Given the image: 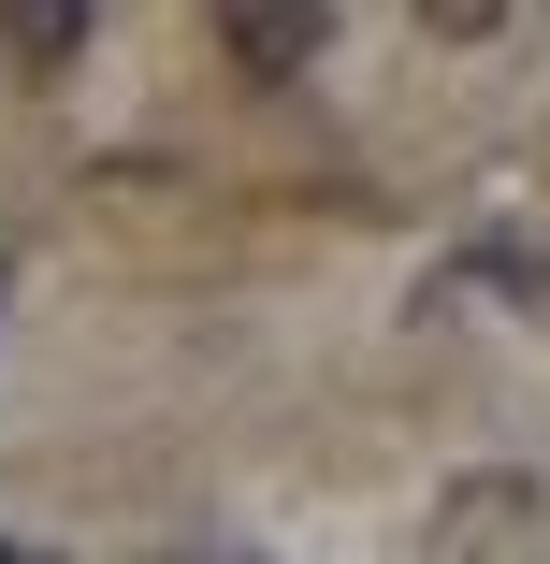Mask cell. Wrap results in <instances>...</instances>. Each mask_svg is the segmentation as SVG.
<instances>
[{"label": "cell", "mask_w": 550, "mask_h": 564, "mask_svg": "<svg viewBox=\"0 0 550 564\" xmlns=\"http://www.w3.org/2000/svg\"><path fill=\"white\" fill-rule=\"evenodd\" d=\"M319 44H334V0H217V58H233L247 87L319 73Z\"/></svg>", "instance_id": "6da1fadb"}, {"label": "cell", "mask_w": 550, "mask_h": 564, "mask_svg": "<svg viewBox=\"0 0 550 564\" xmlns=\"http://www.w3.org/2000/svg\"><path fill=\"white\" fill-rule=\"evenodd\" d=\"M507 535H536V492L521 478H464L450 507H434V564H521Z\"/></svg>", "instance_id": "7a4b0ae2"}, {"label": "cell", "mask_w": 550, "mask_h": 564, "mask_svg": "<svg viewBox=\"0 0 550 564\" xmlns=\"http://www.w3.org/2000/svg\"><path fill=\"white\" fill-rule=\"evenodd\" d=\"M87 30H101V0H0V58L15 73H73Z\"/></svg>", "instance_id": "3957f363"}, {"label": "cell", "mask_w": 550, "mask_h": 564, "mask_svg": "<svg viewBox=\"0 0 550 564\" xmlns=\"http://www.w3.org/2000/svg\"><path fill=\"white\" fill-rule=\"evenodd\" d=\"M420 30L434 44H478V30H507V0H420Z\"/></svg>", "instance_id": "277c9868"}, {"label": "cell", "mask_w": 550, "mask_h": 564, "mask_svg": "<svg viewBox=\"0 0 550 564\" xmlns=\"http://www.w3.org/2000/svg\"><path fill=\"white\" fill-rule=\"evenodd\" d=\"M174 564H276V550H247V535H188Z\"/></svg>", "instance_id": "5b68a950"}, {"label": "cell", "mask_w": 550, "mask_h": 564, "mask_svg": "<svg viewBox=\"0 0 550 564\" xmlns=\"http://www.w3.org/2000/svg\"><path fill=\"white\" fill-rule=\"evenodd\" d=\"M0 564H44V550H15V535H0Z\"/></svg>", "instance_id": "8992f818"}]
</instances>
